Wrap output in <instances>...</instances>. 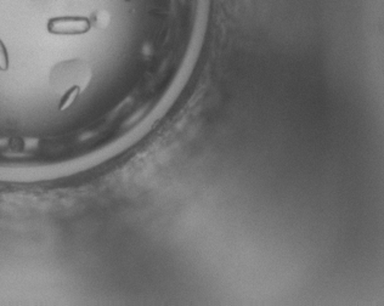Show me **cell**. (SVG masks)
Returning a JSON list of instances; mask_svg holds the SVG:
<instances>
[{
  "mask_svg": "<svg viewBox=\"0 0 384 306\" xmlns=\"http://www.w3.org/2000/svg\"><path fill=\"white\" fill-rule=\"evenodd\" d=\"M90 20L86 17H56L48 22V30L56 36H79L90 29Z\"/></svg>",
  "mask_w": 384,
  "mask_h": 306,
  "instance_id": "obj_1",
  "label": "cell"
},
{
  "mask_svg": "<svg viewBox=\"0 0 384 306\" xmlns=\"http://www.w3.org/2000/svg\"><path fill=\"white\" fill-rule=\"evenodd\" d=\"M94 24L97 28H105L107 24L109 23V15L107 12L103 11H97L95 15H94Z\"/></svg>",
  "mask_w": 384,
  "mask_h": 306,
  "instance_id": "obj_3",
  "label": "cell"
},
{
  "mask_svg": "<svg viewBox=\"0 0 384 306\" xmlns=\"http://www.w3.org/2000/svg\"><path fill=\"white\" fill-rule=\"evenodd\" d=\"M80 91L81 90L79 86H72L70 87V89H67V91H66L64 98H62L61 102H60L59 108L61 109V111L67 109L75 101V99L78 98V95H79Z\"/></svg>",
  "mask_w": 384,
  "mask_h": 306,
  "instance_id": "obj_2",
  "label": "cell"
},
{
  "mask_svg": "<svg viewBox=\"0 0 384 306\" xmlns=\"http://www.w3.org/2000/svg\"><path fill=\"white\" fill-rule=\"evenodd\" d=\"M9 68V55L4 43L0 40V70L6 71Z\"/></svg>",
  "mask_w": 384,
  "mask_h": 306,
  "instance_id": "obj_4",
  "label": "cell"
}]
</instances>
